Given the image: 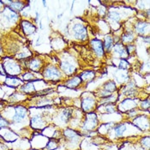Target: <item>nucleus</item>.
Returning <instances> with one entry per match:
<instances>
[{
	"mask_svg": "<svg viewBox=\"0 0 150 150\" xmlns=\"http://www.w3.org/2000/svg\"><path fill=\"white\" fill-rule=\"evenodd\" d=\"M130 64L128 62L126 59H120L119 60V64H118V68L123 70H126V69H129Z\"/></svg>",
	"mask_w": 150,
	"mask_h": 150,
	"instance_id": "nucleus-36",
	"label": "nucleus"
},
{
	"mask_svg": "<svg viewBox=\"0 0 150 150\" xmlns=\"http://www.w3.org/2000/svg\"><path fill=\"white\" fill-rule=\"evenodd\" d=\"M136 93V83L133 81H129L125 88H123V95L134 96Z\"/></svg>",
	"mask_w": 150,
	"mask_h": 150,
	"instance_id": "nucleus-23",
	"label": "nucleus"
},
{
	"mask_svg": "<svg viewBox=\"0 0 150 150\" xmlns=\"http://www.w3.org/2000/svg\"><path fill=\"white\" fill-rule=\"evenodd\" d=\"M97 109L104 113H114L116 112H117V105L115 103H112V102H108V103H102L100 105L97 106Z\"/></svg>",
	"mask_w": 150,
	"mask_h": 150,
	"instance_id": "nucleus-20",
	"label": "nucleus"
},
{
	"mask_svg": "<svg viewBox=\"0 0 150 150\" xmlns=\"http://www.w3.org/2000/svg\"><path fill=\"white\" fill-rule=\"evenodd\" d=\"M95 76V74L93 71H84L82 72L80 76V78L81 79V81H92L93 79L94 78Z\"/></svg>",
	"mask_w": 150,
	"mask_h": 150,
	"instance_id": "nucleus-32",
	"label": "nucleus"
},
{
	"mask_svg": "<svg viewBox=\"0 0 150 150\" xmlns=\"http://www.w3.org/2000/svg\"><path fill=\"white\" fill-rule=\"evenodd\" d=\"M59 147V142L55 138H49L43 150H56Z\"/></svg>",
	"mask_w": 150,
	"mask_h": 150,
	"instance_id": "nucleus-28",
	"label": "nucleus"
},
{
	"mask_svg": "<svg viewBox=\"0 0 150 150\" xmlns=\"http://www.w3.org/2000/svg\"><path fill=\"white\" fill-rule=\"evenodd\" d=\"M125 47H126V50H127L129 54L132 53V52H134L136 50V46H134L133 44H128L127 46H125Z\"/></svg>",
	"mask_w": 150,
	"mask_h": 150,
	"instance_id": "nucleus-41",
	"label": "nucleus"
},
{
	"mask_svg": "<svg viewBox=\"0 0 150 150\" xmlns=\"http://www.w3.org/2000/svg\"><path fill=\"white\" fill-rule=\"evenodd\" d=\"M114 46V40L113 38L110 35H106L105 37L104 42H103V46H104L105 52H111L112 47Z\"/></svg>",
	"mask_w": 150,
	"mask_h": 150,
	"instance_id": "nucleus-26",
	"label": "nucleus"
},
{
	"mask_svg": "<svg viewBox=\"0 0 150 150\" xmlns=\"http://www.w3.org/2000/svg\"><path fill=\"white\" fill-rule=\"evenodd\" d=\"M3 53V50H2V47H1V46H0V55Z\"/></svg>",
	"mask_w": 150,
	"mask_h": 150,
	"instance_id": "nucleus-47",
	"label": "nucleus"
},
{
	"mask_svg": "<svg viewBox=\"0 0 150 150\" xmlns=\"http://www.w3.org/2000/svg\"><path fill=\"white\" fill-rule=\"evenodd\" d=\"M42 76L46 81H60L63 77L62 71L58 68L52 66V65H49L46 68H45L42 72Z\"/></svg>",
	"mask_w": 150,
	"mask_h": 150,
	"instance_id": "nucleus-4",
	"label": "nucleus"
},
{
	"mask_svg": "<svg viewBox=\"0 0 150 150\" xmlns=\"http://www.w3.org/2000/svg\"><path fill=\"white\" fill-rule=\"evenodd\" d=\"M40 29H43V28H43V25H42V23H40Z\"/></svg>",
	"mask_w": 150,
	"mask_h": 150,
	"instance_id": "nucleus-46",
	"label": "nucleus"
},
{
	"mask_svg": "<svg viewBox=\"0 0 150 150\" xmlns=\"http://www.w3.org/2000/svg\"><path fill=\"white\" fill-rule=\"evenodd\" d=\"M42 65H43L42 60L38 58H32L27 62V67L30 70L35 72H40L42 69Z\"/></svg>",
	"mask_w": 150,
	"mask_h": 150,
	"instance_id": "nucleus-17",
	"label": "nucleus"
},
{
	"mask_svg": "<svg viewBox=\"0 0 150 150\" xmlns=\"http://www.w3.org/2000/svg\"><path fill=\"white\" fill-rule=\"evenodd\" d=\"M0 137L1 139L6 142H14L16 139L18 138V135L14 132L13 130H11L9 127H4L0 129Z\"/></svg>",
	"mask_w": 150,
	"mask_h": 150,
	"instance_id": "nucleus-10",
	"label": "nucleus"
},
{
	"mask_svg": "<svg viewBox=\"0 0 150 150\" xmlns=\"http://www.w3.org/2000/svg\"><path fill=\"white\" fill-rule=\"evenodd\" d=\"M137 106H138V100L127 98L124 100L118 105H117V111L126 113L127 112L132 109L137 108Z\"/></svg>",
	"mask_w": 150,
	"mask_h": 150,
	"instance_id": "nucleus-8",
	"label": "nucleus"
},
{
	"mask_svg": "<svg viewBox=\"0 0 150 150\" xmlns=\"http://www.w3.org/2000/svg\"><path fill=\"white\" fill-rule=\"evenodd\" d=\"M135 40V34L132 31H128L125 32V34H123L122 37H121V40L124 43H127V44H132V42Z\"/></svg>",
	"mask_w": 150,
	"mask_h": 150,
	"instance_id": "nucleus-29",
	"label": "nucleus"
},
{
	"mask_svg": "<svg viewBox=\"0 0 150 150\" xmlns=\"http://www.w3.org/2000/svg\"><path fill=\"white\" fill-rule=\"evenodd\" d=\"M149 24L148 22H145V21H139L137 23H136L135 25V30H136V33L138 35H142V36H145L149 33Z\"/></svg>",
	"mask_w": 150,
	"mask_h": 150,
	"instance_id": "nucleus-19",
	"label": "nucleus"
},
{
	"mask_svg": "<svg viewBox=\"0 0 150 150\" xmlns=\"http://www.w3.org/2000/svg\"><path fill=\"white\" fill-rule=\"evenodd\" d=\"M107 18L112 22L115 23H119L120 19H121V16L118 12L117 11H110L107 13Z\"/></svg>",
	"mask_w": 150,
	"mask_h": 150,
	"instance_id": "nucleus-33",
	"label": "nucleus"
},
{
	"mask_svg": "<svg viewBox=\"0 0 150 150\" xmlns=\"http://www.w3.org/2000/svg\"><path fill=\"white\" fill-rule=\"evenodd\" d=\"M63 136L64 138L68 142V144H74V146L76 147V145H79L80 143V139L82 137H81V132H79L78 130L70 129V128H66L63 130Z\"/></svg>",
	"mask_w": 150,
	"mask_h": 150,
	"instance_id": "nucleus-5",
	"label": "nucleus"
},
{
	"mask_svg": "<svg viewBox=\"0 0 150 150\" xmlns=\"http://www.w3.org/2000/svg\"><path fill=\"white\" fill-rule=\"evenodd\" d=\"M140 110H142V111H147L149 112V106H150V103H149V98H148L146 100H142L140 102Z\"/></svg>",
	"mask_w": 150,
	"mask_h": 150,
	"instance_id": "nucleus-35",
	"label": "nucleus"
},
{
	"mask_svg": "<svg viewBox=\"0 0 150 150\" xmlns=\"http://www.w3.org/2000/svg\"><path fill=\"white\" fill-rule=\"evenodd\" d=\"M23 82L21 79H18L16 76H7L5 80V84L11 88H16L21 85Z\"/></svg>",
	"mask_w": 150,
	"mask_h": 150,
	"instance_id": "nucleus-27",
	"label": "nucleus"
},
{
	"mask_svg": "<svg viewBox=\"0 0 150 150\" xmlns=\"http://www.w3.org/2000/svg\"><path fill=\"white\" fill-rule=\"evenodd\" d=\"M23 80L28 81H34V82H35V81H38V80L35 79V76L30 72H27V73H25L23 75Z\"/></svg>",
	"mask_w": 150,
	"mask_h": 150,
	"instance_id": "nucleus-38",
	"label": "nucleus"
},
{
	"mask_svg": "<svg viewBox=\"0 0 150 150\" xmlns=\"http://www.w3.org/2000/svg\"><path fill=\"white\" fill-rule=\"evenodd\" d=\"M39 20H40V14L39 12L36 11L35 12V22H39Z\"/></svg>",
	"mask_w": 150,
	"mask_h": 150,
	"instance_id": "nucleus-44",
	"label": "nucleus"
},
{
	"mask_svg": "<svg viewBox=\"0 0 150 150\" xmlns=\"http://www.w3.org/2000/svg\"><path fill=\"white\" fill-rule=\"evenodd\" d=\"M81 107L82 112H84L85 113L93 112L94 111V109L97 107L96 97L92 94L85 95V93H84L83 96H81Z\"/></svg>",
	"mask_w": 150,
	"mask_h": 150,
	"instance_id": "nucleus-2",
	"label": "nucleus"
},
{
	"mask_svg": "<svg viewBox=\"0 0 150 150\" xmlns=\"http://www.w3.org/2000/svg\"><path fill=\"white\" fill-rule=\"evenodd\" d=\"M127 113V115L129 117H130V118H135L137 116H138L139 114V110L137 108H136V109H132V110H130V111H129L126 112Z\"/></svg>",
	"mask_w": 150,
	"mask_h": 150,
	"instance_id": "nucleus-39",
	"label": "nucleus"
},
{
	"mask_svg": "<svg viewBox=\"0 0 150 150\" xmlns=\"http://www.w3.org/2000/svg\"><path fill=\"white\" fill-rule=\"evenodd\" d=\"M112 50L116 57L120 58L121 59H126L129 57V53L126 50V47L123 43H117L113 46Z\"/></svg>",
	"mask_w": 150,
	"mask_h": 150,
	"instance_id": "nucleus-13",
	"label": "nucleus"
},
{
	"mask_svg": "<svg viewBox=\"0 0 150 150\" xmlns=\"http://www.w3.org/2000/svg\"><path fill=\"white\" fill-rule=\"evenodd\" d=\"M111 131L114 133V137L116 138H121L125 136V133L127 131V124L126 123L115 124Z\"/></svg>",
	"mask_w": 150,
	"mask_h": 150,
	"instance_id": "nucleus-15",
	"label": "nucleus"
},
{
	"mask_svg": "<svg viewBox=\"0 0 150 150\" xmlns=\"http://www.w3.org/2000/svg\"><path fill=\"white\" fill-rule=\"evenodd\" d=\"M46 125H47V123L42 116L36 115L30 118V126L34 129L40 130V129H45Z\"/></svg>",
	"mask_w": 150,
	"mask_h": 150,
	"instance_id": "nucleus-12",
	"label": "nucleus"
},
{
	"mask_svg": "<svg viewBox=\"0 0 150 150\" xmlns=\"http://www.w3.org/2000/svg\"><path fill=\"white\" fill-rule=\"evenodd\" d=\"M90 45L92 46L93 50L94 51L95 54L98 57H103L105 55L104 46H103V42L100 40H93L90 41Z\"/></svg>",
	"mask_w": 150,
	"mask_h": 150,
	"instance_id": "nucleus-16",
	"label": "nucleus"
},
{
	"mask_svg": "<svg viewBox=\"0 0 150 150\" xmlns=\"http://www.w3.org/2000/svg\"><path fill=\"white\" fill-rule=\"evenodd\" d=\"M2 4H7L8 6L13 11L19 13L23 11V9L25 8L24 2L23 1H1Z\"/></svg>",
	"mask_w": 150,
	"mask_h": 150,
	"instance_id": "nucleus-18",
	"label": "nucleus"
},
{
	"mask_svg": "<svg viewBox=\"0 0 150 150\" xmlns=\"http://www.w3.org/2000/svg\"><path fill=\"white\" fill-rule=\"evenodd\" d=\"M100 125L99 124V119H98V115L96 112H93L89 113H86L85 118L82 121L81 126V133L84 132H89V131H94L96 129H98Z\"/></svg>",
	"mask_w": 150,
	"mask_h": 150,
	"instance_id": "nucleus-1",
	"label": "nucleus"
},
{
	"mask_svg": "<svg viewBox=\"0 0 150 150\" xmlns=\"http://www.w3.org/2000/svg\"><path fill=\"white\" fill-rule=\"evenodd\" d=\"M21 91L25 93H33L36 92L34 81H28V83L24 84L21 88Z\"/></svg>",
	"mask_w": 150,
	"mask_h": 150,
	"instance_id": "nucleus-30",
	"label": "nucleus"
},
{
	"mask_svg": "<svg viewBox=\"0 0 150 150\" xmlns=\"http://www.w3.org/2000/svg\"><path fill=\"white\" fill-rule=\"evenodd\" d=\"M120 150H136L135 148H133V147H129V146H126V147H125V148H123V149H121Z\"/></svg>",
	"mask_w": 150,
	"mask_h": 150,
	"instance_id": "nucleus-43",
	"label": "nucleus"
},
{
	"mask_svg": "<svg viewBox=\"0 0 150 150\" xmlns=\"http://www.w3.org/2000/svg\"><path fill=\"white\" fill-rule=\"evenodd\" d=\"M115 124L113 122H109V123H104L102 125H100V127H98V133L100 134H102V135H105V134H108L112 129L113 127Z\"/></svg>",
	"mask_w": 150,
	"mask_h": 150,
	"instance_id": "nucleus-25",
	"label": "nucleus"
},
{
	"mask_svg": "<svg viewBox=\"0 0 150 150\" xmlns=\"http://www.w3.org/2000/svg\"><path fill=\"white\" fill-rule=\"evenodd\" d=\"M28 116V109L24 105H19L15 106V114L12 117V122L20 124L23 122Z\"/></svg>",
	"mask_w": 150,
	"mask_h": 150,
	"instance_id": "nucleus-7",
	"label": "nucleus"
},
{
	"mask_svg": "<svg viewBox=\"0 0 150 150\" xmlns=\"http://www.w3.org/2000/svg\"><path fill=\"white\" fill-rule=\"evenodd\" d=\"M81 81H81V79L80 78V76H73L70 79H69V80H67V81H65L64 86L66 88H72L73 89V88H77L81 84Z\"/></svg>",
	"mask_w": 150,
	"mask_h": 150,
	"instance_id": "nucleus-24",
	"label": "nucleus"
},
{
	"mask_svg": "<svg viewBox=\"0 0 150 150\" xmlns=\"http://www.w3.org/2000/svg\"><path fill=\"white\" fill-rule=\"evenodd\" d=\"M72 31L74 34V37L76 40H84L87 38V28L84 25H82L81 23H76L74 24L73 28H72Z\"/></svg>",
	"mask_w": 150,
	"mask_h": 150,
	"instance_id": "nucleus-11",
	"label": "nucleus"
},
{
	"mask_svg": "<svg viewBox=\"0 0 150 150\" xmlns=\"http://www.w3.org/2000/svg\"><path fill=\"white\" fill-rule=\"evenodd\" d=\"M42 4H44V7H46V1L43 0V1H42Z\"/></svg>",
	"mask_w": 150,
	"mask_h": 150,
	"instance_id": "nucleus-45",
	"label": "nucleus"
},
{
	"mask_svg": "<svg viewBox=\"0 0 150 150\" xmlns=\"http://www.w3.org/2000/svg\"><path fill=\"white\" fill-rule=\"evenodd\" d=\"M31 56V52L27 51V52H20L19 54L16 55V58H27L28 57Z\"/></svg>",
	"mask_w": 150,
	"mask_h": 150,
	"instance_id": "nucleus-40",
	"label": "nucleus"
},
{
	"mask_svg": "<svg viewBox=\"0 0 150 150\" xmlns=\"http://www.w3.org/2000/svg\"><path fill=\"white\" fill-rule=\"evenodd\" d=\"M140 147L145 150H149V137L146 136L140 140Z\"/></svg>",
	"mask_w": 150,
	"mask_h": 150,
	"instance_id": "nucleus-34",
	"label": "nucleus"
},
{
	"mask_svg": "<svg viewBox=\"0 0 150 150\" xmlns=\"http://www.w3.org/2000/svg\"><path fill=\"white\" fill-rule=\"evenodd\" d=\"M136 150H145V149H143L142 148H141V147H140L139 149H136Z\"/></svg>",
	"mask_w": 150,
	"mask_h": 150,
	"instance_id": "nucleus-48",
	"label": "nucleus"
},
{
	"mask_svg": "<svg viewBox=\"0 0 150 150\" xmlns=\"http://www.w3.org/2000/svg\"><path fill=\"white\" fill-rule=\"evenodd\" d=\"M29 150H37V149H29Z\"/></svg>",
	"mask_w": 150,
	"mask_h": 150,
	"instance_id": "nucleus-49",
	"label": "nucleus"
},
{
	"mask_svg": "<svg viewBox=\"0 0 150 150\" xmlns=\"http://www.w3.org/2000/svg\"><path fill=\"white\" fill-rule=\"evenodd\" d=\"M0 150H9V149H8L7 145H5L3 142H0Z\"/></svg>",
	"mask_w": 150,
	"mask_h": 150,
	"instance_id": "nucleus-42",
	"label": "nucleus"
},
{
	"mask_svg": "<svg viewBox=\"0 0 150 150\" xmlns=\"http://www.w3.org/2000/svg\"><path fill=\"white\" fill-rule=\"evenodd\" d=\"M102 89L106 91V92H109L110 93H112L117 90V85H116V82L113 81H106L103 85L102 87Z\"/></svg>",
	"mask_w": 150,
	"mask_h": 150,
	"instance_id": "nucleus-31",
	"label": "nucleus"
},
{
	"mask_svg": "<svg viewBox=\"0 0 150 150\" xmlns=\"http://www.w3.org/2000/svg\"><path fill=\"white\" fill-rule=\"evenodd\" d=\"M73 117V110L71 108H64L58 113L57 117V122L60 123V125H67L70 123L71 118Z\"/></svg>",
	"mask_w": 150,
	"mask_h": 150,
	"instance_id": "nucleus-9",
	"label": "nucleus"
},
{
	"mask_svg": "<svg viewBox=\"0 0 150 150\" xmlns=\"http://www.w3.org/2000/svg\"><path fill=\"white\" fill-rule=\"evenodd\" d=\"M132 125L142 131L149 129V115L140 114L132 120Z\"/></svg>",
	"mask_w": 150,
	"mask_h": 150,
	"instance_id": "nucleus-6",
	"label": "nucleus"
},
{
	"mask_svg": "<svg viewBox=\"0 0 150 150\" xmlns=\"http://www.w3.org/2000/svg\"><path fill=\"white\" fill-rule=\"evenodd\" d=\"M5 74H8L9 76H16L22 73L21 65L15 60L8 58L3 64Z\"/></svg>",
	"mask_w": 150,
	"mask_h": 150,
	"instance_id": "nucleus-3",
	"label": "nucleus"
},
{
	"mask_svg": "<svg viewBox=\"0 0 150 150\" xmlns=\"http://www.w3.org/2000/svg\"><path fill=\"white\" fill-rule=\"evenodd\" d=\"M22 28H23L24 34L27 35H33L36 32V27H35V24H33L27 20L22 21Z\"/></svg>",
	"mask_w": 150,
	"mask_h": 150,
	"instance_id": "nucleus-22",
	"label": "nucleus"
},
{
	"mask_svg": "<svg viewBox=\"0 0 150 150\" xmlns=\"http://www.w3.org/2000/svg\"><path fill=\"white\" fill-rule=\"evenodd\" d=\"M10 125H11L10 121H9L7 118L4 117L3 116L0 114V129H1L2 128L9 127Z\"/></svg>",
	"mask_w": 150,
	"mask_h": 150,
	"instance_id": "nucleus-37",
	"label": "nucleus"
},
{
	"mask_svg": "<svg viewBox=\"0 0 150 150\" xmlns=\"http://www.w3.org/2000/svg\"><path fill=\"white\" fill-rule=\"evenodd\" d=\"M60 70L69 76H72L76 71V68L68 61H62L60 64Z\"/></svg>",
	"mask_w": 150,
	"mask_h": 150,
	"instance_id": "nucleus-21",
	"label": "nucleus"
},
{
	"mask_svg": "<svg viewBox=\"0 0 150 150\" xmlns=\"http://www.w3.org/2000/svg\"><path fill=\"white\" fill-rule=\"evenodd\" d=\"M2 15H3L4 18L9 23H16L19 19V14L16 13V12L13 11L12 10H11L7 6L4 7V11H2Z\"/></svg>",
	"mask_w": 150,
	"mask_h": 150,
	"instance_id": "nucleus-14",
	"label": "nucleus"
}]
</instances>
